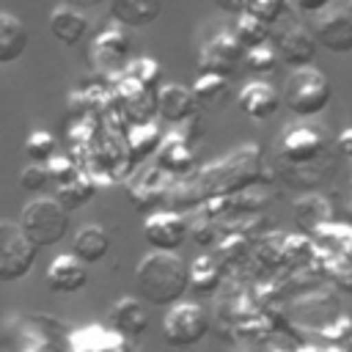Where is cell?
Instances as JSON below:
<instances>
[{"label":"cell","mask_w":352,"mask_h":352,"mask_svg":"<svg viewBox=\"0 0 352 352\" xmlns=\"http://www.w3.org/2000/svg\"><path fill=\"white\" fill-rule=\"evenodd\" d=\"M135 289L146 305L170 308L182 302L190 289V267L176 253L151 250L135 267Z\"/></svg>","instance_id":"6da1fadb"},{"label":"cell","mask_w":352,"mask_h":352,"mask_svg":"<svg viewBox=\"0 0 352 352\" xmlns=\"http://www.w3.org/2000/svg\"><path fill=\"white\" fill-rule=\"evenodd\" d=\"M330 99H333L330 80L316 66L292 69V74L283 82V94H280V104L289 113H294L297 118H314V116H319L330 104Z\"/></svg>","instance_id":"7a4b0ae2"},{"label":"cell","mask_w":352,"mask_h":352,"mask_svg":"<svg viewBox=\"0 0 352 352\" xmlns=\"http://www.w3.org/2000/svg\"><path fill=\"white\" fill-rule=\"evenodd\" d=\"M16 226L36 250L52 248L63 242L69 231V212L55 198H33L30 204H25Z\"/></svg>","instance_id":"3957f363"},{"label":"cell","mask_w":352,"mask_h":352,"mask_svg":"<svg viewBox=\"0 0 352 352\" xmlns=\"http://www.w3.org/2000/svg\"><path fill=\"white\" fill-rule=\"evenodd\" d=\"M314 38L322 50L346 55L352 52V0H330L314 22Z\"/></svg>","instance_id":"277c9868"},{"label":"cell","mask_w":352,"mask_h":352,"mask_svg":"<svg viewBox=\"0 0 352 352\" xmlns=\"http://www.w3.org/2000/svg\"><path fill=\"white\" fill-rule=\"evenodd\" d=\"M209 333V316L198 302H176L162 319V338L173 349H187L204 341Z\"/></svg>","instance_id":"5b68a950"},{"label":"cell","mask_w":352,"mask_h":352,"mask_svg":"<svg viewBox=\"0 0 352 352\" xmlns=\"http://www.w3.org/2000/svg\"><path fill=\"white\" fill-rule=\"evenodd\" d=\"M270 47L275 50L278 60H283L292 69L314 66V60L319 55V44H316L314 33L297 22H283V19L272 25Z\"/></svg>","instance_id":"8992f818"},{"label":"cell","mask_w":352,"mask_h":352,"mask_svg":"<svg viewBox=\"0 0 352 352\" xmlns=\"http://www.w3.org/2000/svg\"><path fill=\"white\" fill-rule=\"evenodd\" d=\"M36 256L38 250L28 242L19 226L11 220H0V283L22 280L33 270Z\"/></svg>","instance_id":"52a82bcc"},{"label":"cell","mask_w":352,"mask_h":352,"mask_svg":"<svg viewBox=\"0 0 352 352\" xmlns=\"http://www.w3.org/2000/svg\"><path fill=\"white\" fill-rule=\"evenodd\" d=\"M245 58V47L234 38V33L223 30L217 33L212 41H206L204 52H201V74H217V77H234L236 66Z\"/></svg>","instance_id":"ba28073f"},{"label":"cell","mask_w":352,"mask_h":352,"mask_svg":"<svg viewBox=\"0 0 352 352\" xmlns=\"http://www.w3.org/2000/svg\"><path fill=\"white\" fill-rule=\"evenodd\" d=\"M143 239L151 250L176 253L187 242V220L176 212H157L143 223Z\"/></svg>","instance_id":"9c48e42d"},{"label":"cell","mask_w":352,"mask_h":352,"mask_svg":"<svg viewBox=\"0 0 352 352\" xmlns=\"http://www.w3.org/2000/svg\"><path fill=\"white\" fill-rule=\"evenodd\" d=\"M107 324H110V330H116L124 338H140V336H146V330L151 324L148 308L138 297H121L107 311Z\"/></svg>","instance_id":"30bf717a"},{"label":"cell","mask_w":352,"mask_h":352,"mask_svg":"<svg viewBox=\"0 0 352 352\" xmlns=\"http://www.w3.org/2000/svg\"><path fill=\"white\" fill-rule=\"evenodd\" d=\"M236 104H239V110L248 118L267 121V118H272L280 110V94L270 82H264V80H250V82H245L239 88Z\"/></svg>","instance_id":"8fae6325"},{"label":"cell","mask_w":352,"mask_h":352,"mask_svg":"<svg viewBox=\"0 0 352 352\" xmlns=\"http://www.w3.org/2000/svg\"><path fill=\"white\" fill-rule=\"evenodd\" d=\"M88 283V264H82L77 256L72 253H60L50 261L47 267V286L55 294H74L80 289H85Z\"/></svg>","instance_id":"7c38bea8"},{"label":"cell","mask_w":352,"mask_h":352,"mask_svg":"<svg viewBox=\"0 0 352 352\" xmlns=\"http://www.w3.org/2000/svg\"><path fill=\"white\" fill-rule=\"evenodd\" d=\"M154 107H157L160 118H165L168 124L190 121L201 110L195 96H192V91L184 88V85H160L157 96H154Z\"/></svg>","instance_id":"4fadbf2b"},{"label":"cell","mask_w":352,"mask_h":352,"mask_svg":"<svg viewBox=\"0 0 352 352\" xmlns=\"http://www.w3.org/2000/svg\"><path fill=\"white\" fill-rule=\"evenodd\" d=\"M280 151H283V157L289 162L308 165L316 157H322V151H324V135L319 129H314V126H292L283 135Z\"/></svg>","instance_id":"5bb4252c"},{"label":"cell","mask_w":352,"mask_h":352,"mask_svg":"<svg viewBox=\"0 0 352 352\" xmlns=\"http://www.w3.org/2000/svg\"><path fill=\"white\" fill-rule=\"evenodd\" d=\"M116 25L121 28H146L160 19L162 0H104Z\"/></svg>","instance_id":"9a60e30c"},{"label":"cell","mask_w":352,"mask_h":352,"mask_svg":"<svg viewBox=\"0 0 352 352\" xmlns=\"http://www.w3.org/2000/svg\"><path fill=\"white\" fill-rule=\"evenodd\" d=\"M50 33L63 47H74L88 36V16L74 6H60L50 14Z\"/></svg>","instance_id":"2e32d148"},{"label":"cell","mask_w":352,"mask_h":352,"mask_svg":"<svg viewBox=\"0 0 352 352\" xmlns=\"http://www.w3.org/2000/svg\"><path fill=\"white\" fill-rule=\"evenodd\" d=\"M28 41H30V33L25 22L8 11H0V66L19 60L28 50Z\"/></svg>","instance_id":"e0dca14e"},{"label":"cell","mask_w":352,"mask_h":352,"mask_svg":"<svg viewBox=\"0 0 352 352\" xmlns=\"http://www.w3.org/2000/svg\"><path fill=\"white\" fill-rule=\"evenodd\" d=\"M110 250V234L102 226H82L72 236V256H77L82 264H99Z\"/></svg>","instance_id":"ac0fdd59"},{"label":"cell","mask_w":352,"mask_h":352,"mask_svg":"<svg viewBox=\"0 0 352 352\" xmlns=\"http://www.w3.org/2000/svg\"><path fill=\"white\" fill-rule=\"evenodd\" d=\"M129 55V36L121 25H110L94 38V58L102 66H118Z\"/></svg>","instance_id":"d6986e66"},{"label":"cell","mask_w":352,"mask_h":352,"mask_svg":"<svg viewBox=\"0 0 352 352\" xmlns=\"http://www.w3.org/2000/svg\"><path fill=\"white\" fill-rule=\"evenodd\" d=\"M270 36H272V25L250 16V14H239L236 16V25H234V38L245 47V50H253V47H261V44H270Z\"/></svg>","instance_id":"ffe728a7"},{"label":"cell","mask_w":352,"mask_h":352,"mask_svg":"<svg viewBox=\"0 0 352 352\" xmlns=\"http://www.w3.org/2000/svg\"><path fill=\"white\" fill-rule=\"evenodd\" d=\"M91 195H94V184H91L85 176H80V173H77L72 182L55 187V201H58L66 212H69V209H77V206H82V204H88Z\"/></svg>","instance_id":"44dd1931"},{"label":"cell","mask_w":352,"mask_h":352,"mask_svg":"<svg viewBox=\"0 0 352 352\" xmlns=\"http://www.w3.org/2000/svg\"><path fill=\"white\" fill-rule=\"evenodd\" d=\"M220 275H223V272H220L217 261L209 258V256H201V258L190 267V289L198 292V294H209V292L217 289Z\"/></svg>","instance_id":"7402d4cb"},{"label":"cell","mask_w":352,"mask_h":352,"mask_svg":"<svg viewBox=\"0 0 352 352\" xmlns=\"http://www.w3.org/2000/svg\"><path fill=\"white\" fill-rule=\"evenodd\" d=\"M190 91H192L198 107H206V104L212 107V104H217V102L226 99V94H228V80H226V77H217V74H201Z\"/></svg>","instance_id":"603a6c76"},{"label":"cell","mask_w":352,"mask_h":352,"mask_svg":"<svg viewBox=\"0 0 352 352\" xmlns=\"http://www.w3.org/2000/svg\"><path fill=\"white\" fill-rule=\"evenodd\" d=\"M129 80L140 88V91H157L160 80H162V69L154 58H138L129 66Z\"/></svg>","instance_id":"cb8c5ba5"},{"label":"cell","mask_w":352,"mask_h":352,"mask_svg":"<svg viewBox=\"0 0 352 352\" xmlns=\"http://www.w3.org/2000/svg\"><path fill=\"white\" fill-rule=\"evenodd\" d=\"M25 154L30 157V162L36 165H47L55 157V138L47 129H36L28 135L25 140Z\"/></svg>","instance_id":"d4e9b609"},{"label":"cell","mask_w":352,"mask_h":352,"mask_svg":"<svg viewBox=\"0 0 352 352\" xmlns=\"http://www.w3.org/2000/svg\"><path fill=\"white\" fill-rule=\"evenodd\" d=\"M242 63H245L253 74H270V72H275V66H278V55H275V50H272L270 44H261V47L245 50Z\"/></svg>","instance_id":"484cf974"},{"label":"cell","mask_w":352,"mask_h":352,"mask_svg":"<svg viewBox=\"0 0 352 352\" xmlns=\"http://www.w3.org/2000/svg\"><path fill=\"white\" fill-rule=\"evenodd\" d=\"M245 14L267 22V25H275L286 14V0H245Z\"/></svg>","instance_id":"4316f807"},{"label":"cell","mask_w":352,"mask_h":352,"mask_svg":"<svg viewBox=\"0 0 352 352\" xmlns=\"http://www.w3.org/2000/svg\"><path fill=\"white\" fill-rule=\"evenodd\" d=\"M162 143V135H160V129L154 126V124H143V126H135L132 129V135H129V146H132V154H151L157 146Z\"/></svg>","instance_id":"83f0119b"},{"label":"cell","mask_w":352,"mask_h":352,"mask_svg":"<svg viewBox=\"0 0 352 352\" xmlns=\"http://www.w3.org/2000/svg\"><path fill=\"white\" fill-rule=\"evenodd\" d=\"M47 184H50V173H47L44 165H36V162H30V165L22 170V176H19V187H22L25 192H30V195L44 192Z\"/></svg>","instance_id":"f1b7e54d"},{"label":"cell","mask_w":352,"mask_h":352,"mask_svg":"<svg viewBox=\"0 0 352 352\" xmlns=\"http://www.w3.org/2000/svg\"><path fill=\"white\" fill-rule=\"evenodd\" d=\"M44 168H47V173H50V182H55V187H60V184H66V182H72V179L77 176L72 160H66V157H60V154H55Z\"/></svg>","instance_id":"f546056e"},{"label":"cell","mask_w":352,"mask_h":352,"mask_svg":"<svg viewBox=\"0 0 352 352\" xmlns=\"http://www.w3.org/2000/svg\"><path fill=\"white\" fill-rule=\"evenodd\" d=\"M338 151L346 157V160H352V126H346V129H341V135H338Z\"/></svg>","instance_id":"4dcf8cb0"},{"label":"cell","mask_w":352,"mask_h":352,"mask_svg":"<svg viewBox=\"0 0 352 352\" xmlns=\"http://www.w3.org/2000/svg\"><path fill=\"white\" fill-rule=\"evenodd\" d=\"M214 6L220 8V11H226V14H242L245 11V0H214Z\"/></svg>","instance_id":"1f68e13d"},{"label":"cell","mask_w":352,"mask_h":352,"mask_svg":"<svg viewBox=\"0 0 352 352\" xmlns=\"http://www.w3.org/2000/svg\"><path fill=\"white\" fill-rule=\"evenodd\" d=\"M327 3H330V0H294V6H297L300 11H305V14H319Z\"/></svg>","instance_id":"d6a6232c"},{"label":"cell","mask_w":352,"mask_h":352,"mask_svg":"<svg viewBox=\"0 0 352 352\" xmlns=\"http://www.w3.org/2000/svg\"><path fill=\"white\" fill-rule=\"evenodd\" d=\"M338 286H341L344 292H352V270H349V272H341V275H338Z\"/></svg>","instance_id":"836d02e7"},{"label":"cell","mask_w":352,"mask_h":352,"mask_svg":"<svg viewBox=\"0 0 352 352\" xmlns=\"http://www.w3.org/2000/svg\"><path fill=\"white\" fill-rule=\"evenodd\" d=\"M74 6H96V3H104V0H69Z\"/></svg>","instance_id":"e575fe53"}]
</instances>
